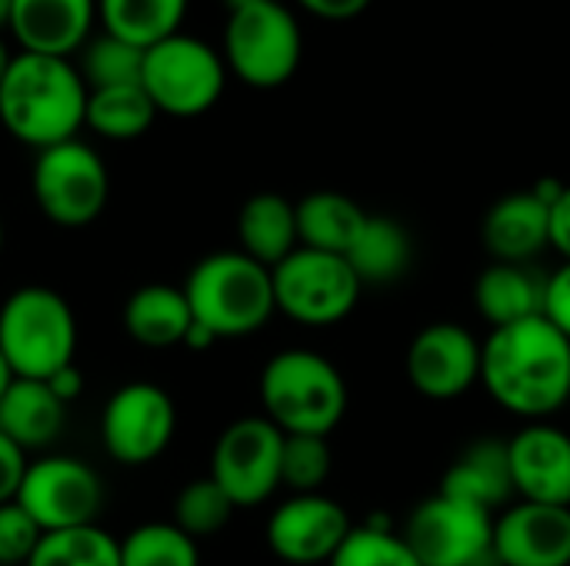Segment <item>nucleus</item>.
<instances>
[{
  "label": "nucleus",
  "instance_id": "f257e3e1",
  "mask_svg": "<svg viewBox=\"0 0 570 566\" xmlns=\"http://www.w3.org/2000/svg\"><path fill=\"white\" fill-rule=\"evenodd\" d=\"M481 384L508 414L541 424L570 400V340L544 314L498 327L484 340Z\"/></svg>",
  "mask_w": 570,
  "mask_h": 566
},
{
  "label": "nucleus",
  "instance_id": "f03ea898",
  "mask_svg": "<svg viewBox=\"0 0 570 566\" xmlns=\"http://www.w3.org/2000/svg\"><path fill=\"white\" fill-rule=\"evenodd\" d=\"M87 113V83L63 57L17 53L0 80V123L3 130L33 147L73 140Z\"/></svg>",
  "mask_w": 570,
  "mask_h": 566
},
{
  "label": "nucleus",
  "instance_id": "7ed1b4c3",
  "mask_svg": "<svg viewBox=\"0 0 570 566\" xmlns=\"http://www.w3.org/2000/svg\"><path fill=\"white\" fill-rule=\"evenodd\" d=\"M184 297L194 324L207 327L217 340L257 334L277 310L271 270L240 250L204 257L190 270Z\"/></svg>",
  "mask_w": 570,
  "mask_h": 566
},
{
  "label": "nucleus",
  "instance_id": "20e7f679",
  "mask_svg": "<svg viewBox=\"0 0 570 566\" xmlns=\"http://www.w3.org/2000/svg\"><path fill=\"white\" fill-rule=\"evenodd\" d=\"M264 417L284 434L331 437L347 410L341 370L311 350H281L261 370Z\"/></svg>",
  "mask_w": 570,
  "mask_h": 566
},
{
  "label": "nucleus",
  "instance_id": "39448f33",
  "mask_svg": "<svg viewBox=\"0 0 570 566\" xmlns=\"http://www.w3.org/2000/svg\"><path fill=\"white\" fill-rule=\"evenodd\" d=\"M77 317L50 287L30 284L13 290L0 307V354L13 377L50 380L73 364Z\"/></svg>",
  "mask_w": 570,
  "mask_h": 566
},
{
  "label": "nucleus",
  "instance_id": "423d86ee",
  "mask_svg": "<svg viewBox=\"0 0 570 566\" xmlns=\"http://www.w3.org/2000/svg\"><path fill=\"white\" fill-rule=\"evenodd\" d=\"M224 80H227L224 57L200 37L174 33L144 50L140 83L154 100L157 113L200 117L220 100Z\"/></svg>",
  "mask_w": 570,
  "mask_h": 566
},
{
  "label": "nucleus",
  "instance_id": "0eeeda50",
  "mask_svg": "<svg viewBox=\"0 0 570 566\" xmlns=\"http://www.w3.org/2000/svg\"><path fill=\"white\" fill-rule=\"evenodd\" d=\"M304 53L297 17L277 3L261 0L234 10L224 27V63L250 87H281L294 77Z\"/></svg>",
  "mask_w": 570,
  "mask_h": 566
},
{
  "label": "nucleus",
  "instance_id": "6e6552de",
  "mask_svg": "<svg viewBox=\"0 0 570 566\" xmlns=\"http://www.w3.org/2000/svg\"><path fill=\"white\" fill-rule=\"evenodd\" d=\"M30 187L40 214L50 224L77 230L104 214L110 197V173L100 153L73 137L37 150Z\"/></svg>",
  "mask_w": 570,
  "mask_h": 566
},
{
  "label": "nucleus",
  "instance_id": "1a4fd4ad",
  "mask_svg": "<svg viewBox=\"0 0 570 566\" xmlns=\"http://www.w3.org/2000/svg\"><path fill=\"white\" fill-rule=\"evenodd\" d=\"M277 310L304 327H334L354 314L361 300V280L337 254L297 247L284 264L271 270Z\"/></svg>",
  "mask_w": 570,
  "mask_h": 566
},
{
  "label": "nucleus",
  "instance_id": "9d476101",
  "mask_svg": "<svg viewBox=\"0 0 570 566\" xmlns=\"http://www.w3.org/2000/svg\"><path fill=\"white\" fill-rule=\"evenodd\" d=\"M494 514L468 500L434 494L407 520L404 540L421 566H501L494 550Z\"/></svg>",
  "mask_w": 570,
  "mask_h": 566
},
{
  "label": "nucleus",
  "instance_id": "9b49d317",
  "mask_svg": "<svg viewBox=\"0 0 570 566\" xmlns=\"http://www.w3.org/2000/svg\"><path fill=\"white\" fill-rule=\"evenodd\" d=\"M284 430L267 417L234 420L214 444L210 477L234 500V507H257L281 487Z\"/></svg>",
  "mask_w": 570,
  "mask_h": 566
},
{
  "label": "nucleus",
  "instance_id": "f8f14e48",
  "mask_svg": "<svg viewBox=\"0 0 570 566\" xmlns=\"http://www.w3.org/2000/svg\"><path fill=\"white\" fill-rule=\"evenodd\" d=\"M177 407L157 384H124L100 414V440L107 454L124 467L154 464L174 440Z\"/></svg>",
  "mask_w": 570,
  "mask_h": 566
},
{
  "label": "nucleus",
  "instance_id": "ddd939ff",
  "mask_svg": "<svg viewBox=\"0 0 570 566\" xmlns=\"http://www.w3.org/2000/svg\"><path fill=\"white\" fill-rule=\"evenodd\" d=\"M43 534L90 527L104 507L100 477L73 457H40L27 464L23 484L13 497Z\"/></svg>",
  "mask_w": 570,
  "mask_h": 566
},
{
  "label": "nucleus",
  "instance_id": "4468645a",
  "mask_svg": "<svg viewBox=\"0 0 570 566\" xmlns=\"http://www.w3.org/2000/svg\"><path fill=\"white\" fill-rule=\"evenodd\" d=\"M354 530L347 510L324 494H294L267 520V547L291 566L331 564Z\"/></svg>",
  "mask_w": 570,
  "mask_h": 566
},
{
  "label": "nucleus",
  "instance_id": "2eb2a0df",
  "mask_svg": "<svg viewBox=\"0 0 570 566\" xmlns=\"http://www.w3.org/2000/svg\"><path fill=\"white\" fill-rule=\"evenodd\" d=\"M484 344L461 324L441 320L424 327L407 350V380L428 400H454L481 384Z\"/></svg>",
  "mask_w": 570,
  "mask_h": 566
},
{
  "label": "nucleus",
  "instance_id": "dca6fc26",
  "mask_svg": "<svg viewBox=\"0 0 570 566\" xmlns=\"http://www.w3.org/2000/svg\"><path fill=\"white\" fill-rule=\"evenodd\" d=\"M501 566H570V507L518 500L494 520Z\"/></svg>",
  "mask_w": 570,
  "mask_h": 566
},
{
  "label": "nucleus",
  "instance_id": "f3484780",
  "mask_svg": "<svg viewBox=\"0 0 570 566\" xmlns=\"http://www.w3.org/2000/svg\"><path fill=\"white\" fill-rule=\"evenodd\" d=\"M508 454L521 500L570 507V434L551 424H531L508 440Z\"/></svg>",
  "mask_w": 570,
  "mask_h": 566
},
{
  "label": "nucleus",
  "instance_id": "a211bd4d",
  "mask_svg": "<svg viewBox=\"0 0 570 566\" xmlns=\"http://www.w3.org/2000/svg\"><path fill=\"white\" fill-rule=\"evenodd\" d=\"M97 0H10L7 27L23 53L63 57L90 40Z\"/></svg>",
  "mask_w": 570,
  "mask_h": 566
},
{
  "label": "nucleus",
  "instance_id": "6ab92c4d",
  "mask_svg": "<svg viewBox=\"0 0 570 566\" xmlns=\"http://www.w3.org/2000/svg\"><path fill=\"white\" fill-rule=\"evenodd\" d=\"M481 240L498 264H531L551 247V207L534 190L508 193L484 214Z\"/></svg>",
  "mask_w": 570,
  "mask_h": 566
},
{
  "label": "nucleus",
  "instance_id": "aec40b11",
  "mask_svg": "<svg viewBox=\"0 0 570 566\" xmlns=\"http://www.w3.org/2000/svg\"><path fill=\"white\" fill-rule=\"evenodd\" d=\"M441 494L468 500L474 507H484L491 514L508 510L518 497L514 474H511V454L501 440H478L458 454V460L448 467Z\"/></svg>",
  "mask_w": 570,
  "mask_h": 566
},
{
  "label": "nucleus",
  "instance_id": "412c9836",
  "mask_svg": "<svg viewBox=\"0 0 570 566\" xmlns=\"http://www.w3.org/2000/svg\"><path fill=\"white\" fill-rule=\"evenodd\" d=\"M67 420V404L47 380L13 377L0 394V434H7L23 454L50 447Z\"/></svg>",
  "mask_w": 570,
  "mask_h": 566
},
{
  "label": "nucleus",
  "instance_id": "4be33fe9",
  "mask_svg": "<svg viewBox=\"0 0 570 566\" xmlns=\"http://www.w3.org/2000/svg\"><path fill=\"white\" fill-rule=\"evenodd\" d=\"M544 287H548V277L538 274L531 264L494 260L474 284V304H478V314L491 324V330H498V327L541 317Z\"/></svg>",
  "mask_w": 570,
  "mask_h": 566
},
{
  "label": "nucleus",
  "instance_id": "5701e85b",
  "mask_svg": "<svg viewBox=\"0 0 570 566\" xmlns=\"http://www.w3.org/2000/svg\"><path fill=\"white\" fill-rule=\"evenodd\" d=\"M237 240L240 254L274 270L301 247L297 203L281 193H254L237 214Z\"/></svg>",
  "mask_w": 570,
  "mask_h": 566
},
{
  "label": "nucleus",
  "instance_id": "b1692460",
  "mask_svg": "<svg viewBox=\"0 0 570 566\" xmlns=\"http://www.w3.org/2000/svg\"><path fill=\"white\" fill-rule=\"evenodd\" d=\"M190 324H194V314H190V304L184 297V287L147 284V287H137L124 304L127 337L137 340L140 347H150V350L184 344Z\"/></svg>",
  "mask_w": 570,
  "mask_h": 566
},
{
  "label": "nucleus",
  "instance_id": "393cba45",
  "mask_svg": "<svg viewBox=\"0 0 570 566\" xmlns=\"http://www.w3.org/2000/svg\"><path fill=\"white\" fill-rule=\"evenodd\" d=\"M361 284H394L407 274L414 260L411 234L401 220L367 214L354 247L344 254Z\"/></svg>",
  "mask_w": 570,
  "mask_h": 566
},
{
  "label": "nucleus",
  "instance_id": "a878e982",
  "mask_svg": "<svg viewBox=\"0 0 570 566\" xmlns=\"http://www.w3.org/2000/svg\"><path fill=\"white\" fill-rule=\"evenodd\" d=\"M364 220H367V210L337 190H317L297 203V237H301V247H311V250L344 257L354 247Z\"/></svg>",
  "mask_w": 570,
  "mask_h": 566
},
{
  "label": "nucleus",
  "instance_id": "bb28decb",
  "mask_svg": "<svg viewBox=\"0 0 570 566\" xmlns=\"http://www.w3.org/2000/svg\"><path fill=\"white\" fill-rule=\"evenodd\" d=\"M184 13L187 0H97L104 30L140 50L180 33Z\"/></svg>",
  "mask_w": 570,
  "mask_h": 566
},
{
  "label": "nucleus",
  "instance_id": "cd10ccee",
  "mask_svg": "<svg viewBox=\"0 0 570 566\" xmlns=\"http://www.w3.org/2000/svg\"><path fill=\"white\" fill-rule=\"evenodd\" d=\"M154 120H157V107L147 97L144 83L87 90L83 127H90L107 140H137L140 133L150 130Z\"/></svg>",
  "mask_w": 570,
  "mask_h": 566
},
{
  "label": "nucleus",
  "instance_id": "c85d7f7f",
  "mask_svg": "<svg viewBox=\"0 0 570 566\" xmlns=\"http://www.w3.org/2000/svg\"><path fill=\"white\" fill-rule=\"evenodd\" d=\"M27 566H120V540L97 524L43 534Z\"/></svg>",
  "mask_w": 570,
  "mask_h": 566
},
{
  "label": "nucleus",
  "instance_id": "c756f323",
  "mask_svg": "<svg viewBox=\"0 0 570 566\" xmlns=\"http://www.w3.org/2000/svg\"><path fill=\"white\" fill-rule=\"evenodd\" d=\"M80 77L87 90L100 87H124V83H140L144 73V50L114 37V33H97L80 47Z\"/></svg>",
  "mask_w": 570,
  "mask_h": 566
},
{
  "label": "nucleus",
  "instance_id": "7c9ffc66",
  "mask_svg": "<svg viewBox=\"0 0 570 566\" xmlns=\"http://www.w3.org/2000/svg\"><path fill=\"white\" fill-rule=\"evenodd\" d=\"M120 566H200V550L177 524H144L120 540Z\"/></svg>",
  "mask_w": 570,
  "mask_h": 566
},
{
  "label": "nucleus",
  "instance_id": "2f4dec72",
  "mask_svg": "<svg viewBox=\"0 0 570 566\" xmlns=\"http://www.w3.org/2000/svg\"><path fill=\"white\" fill-rule=\"evenodd\" d=\"M331 566H421V560L404 534H394L387 520L374 517L347 534Z\"/></svg>",
  "mask_w": 570,
  "mask_h": 566
},
{
  "label": "nucleus",
  "instance_id": "473e14b6",
  "mask_svg": "<svg viewBox=\"0 0 570 566\" xmlns=\"http://www.w3.org/2000/svg\"><path fill=\"white\" fill-rule=\"evenodd\" d=\"M234 500L220 490V484L207 474V477H200V480H190L180 494H177V500H174V524L187 534V537H194V540H200V537H214V534H220L227 524H230V517H234Z\"/></svg>",
  "mask_w": 570,
  "mask_h": 566
},
{
  "label": "nucleus",
  "instance_id": "72a5a7b5",
  "mask_svg": "<svg viewBox=\"0 0 570 566\" xmlns=\"http://www.w3.org/2000/svg\"><path fill=\"white\" fill-rule=\"evenodd\" d=\"M331 470H334V454H331L327 437L284 434L281 487H291L294 494H321Z\"/></svg>",
  "mask_w": 570,
  "mask_h": 566
},
{
  "label": "nucleus",
  "instance_id": "f704fd0d",
  "mask_svg": "<svg viewBox=\"0 0 570 566\" xmlns=\"http://www.w3.org/2000/svg\"><path fill=\"white\" fill-rule=\"evenodd\" d=\"M43 530L37 520L17 504H0V566H27Z\"/></svg>",
  "mask_w": 570,
  "mask_h": 566
},
{
  "label": "nucleus",
  "instance_id": "c9c22d12",
  "mask_svg": "<svg viewBox=\"0 0 570 566\" xmlns=\"http://www.w3.org/2000/svg\"><path fill=\"white\" fill-rule=\"evenodd\" d=\"M544 317L570 340V260H564L554 274H548Z\"/></svg>",
  "mask_w": 570,
  "mask_h": 566
},
{
  "label": "nucleus",
  "instance_id": "e433bc0d",
  "mask_svg": "<svg viewBox=\"0 0 570 566\" xmlns=\"http://www.w3.org/2000/svg\"><path fill=\"white\" fill-rule=\"evenodd\" d=\"M27 454L7 437L0 434V504H10L23 484V474H27Z\"/></svg>",
  "mask_w": 570,
  "mask_h": 566
},
{
  "label": "nucleus",
  "instance_id": "4c0bfd02",
  "mask_svg": "<svg viewBox=\"0 0 570 566\" xmlns=\"http://www.w3.org/2000/svg\"><path fill=\"white\" fill-rule=\"evenodd\" d=\"M551 247L564 260H570V183L558 197V203L551 207Z\"/></svg>",
  "mask_w": 570,
  "mask_h": 566
},
{
  "label": "nucleus",
  "instance_id": "58836bf2",
  "mask_svg": "<svg viewBox=\"0 0 570 566\" xmlns=\"http://www.w3.org/2000/svg\"><path fill=\"white\" fill-rule=\"evenodd\" d=\"M297 3L324 20H351L357 13H364L371 0H297Z\"/></svg>",
  "mask_w": 570,
  "mask_h": 566
},
{
  "label": "nucleus",
  "instance_id": "ea45409f",
  "mask_svg": "<svg viewBox=\"0 0 570 566\" xmlns=\"http://www.w3.org/2000/svg\"><path fill=\"white\" fill-rule=\"evenodd\" d=\"M47 384H50V390H53L63 404H70V400H77V397L83 394V374H80V367H77V364H70V367L57 370Z\"/></svg>",
  "mask_w": 570,
  "mask_h": 566
},
{
  "label": "nucleus",
  "instance_id": "a19ab883",
  "mask_svg": "<svg viewBox=\"0 0 570 566\" xmlns=\"http://www.w3.org/2000/svg\"><path fill=\"white\" fill-rule=\"evenodd\" d=\"M214 344H217V337H214L207 327L190 324V330H187V337H184V347H187V350H210Z\"/></svg>",
  "mask_w": 570,
  "mask_h": 566
},
{
  "label": "nucleus",
  "instance_id": "79ce46f5",
  "mask_svg": "<svg viewBox=\"0 0 570 566\" xmlns=\"http://www.w3.org/2000/svg\"><path fill=\"white\" fill-rule=\"evenodd\" d=\"M10 380H13V374H10V367H7V360H3V354H0V394L7 390Z\"/></svg>",
  "mask_w": 570,
  "mask_h": 566
},
{
  "label": "nucleus",
  "instance_id": "37998d69",
  "mask_svg": "<svg viewBox=\"0 0 570 566\" xmlns=\"http://www.w3.org/2000/svg\"><path fill=\"white\" fill-rule=\"evenodd\" d=\"M10 60H13V57L7 53V43L0 40V80H3V73H7V67H10Z\"/></svg>",
  "mask_w": 570,
  "mask_h": 566
},
{
  "label": "nucleus",
  "instance_id": "c03bdc74",
  "mask_svg": "<svg viewBox=\"0 0 570 566\" xmlns=\"http://www.w3.org/2000/svg\"><path fill=\"white\" fill-rule=\"evenodd\" d=\"M227 3V10L234 13V10H244V7H254V3H261V0H224Z\"/></svg>",
  "mask_w": 570,
  "mask_h": 566
},
{
  "label": "nucleus",
  "instance_id": "a18cd8bd",
  "mask_svg": "<svg viewBox=\"0 0 570 566\" xmlns=\"http://www.w3.org/2000/svg\"><path fill=\"white\" fill-rule=\"evenodd\" d=\"M7 17H10V0H0V27H7Z\"/></svg>",
  "mask_w": 570,
  "mask_h": 566
},
{
  "label": "nucleus",
  "instance_id": "49530a36",
  "mask_svg": "<svg viewBox=\"0 0 570 566\" xmlns=\"http://www.w3.org/2000/svg\"><path fill=\"white\" fill-rule=\"evenodd\" d=\"M0 254H3V220H0Z\"/></svg>",
  "mask_w": 570,
  "mask_h": 566
}]
</instances>
